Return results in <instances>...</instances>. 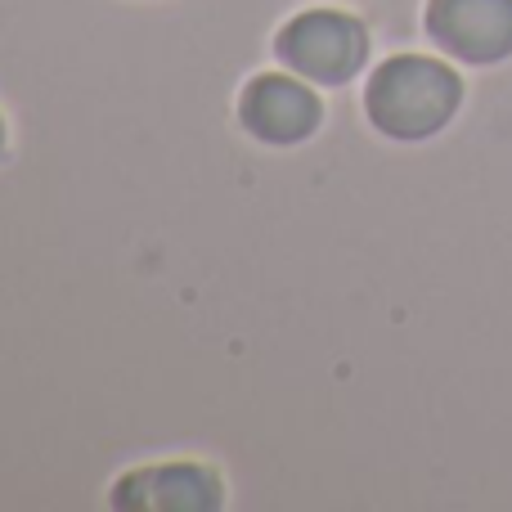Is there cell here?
I'll use <instances>...</instances> for the list:
<instances>
[{"label": "cell", "instance_id": "6da1fadb", "mask_svg": "<svg viewBox=\"0 0 512 512\" xmlns=\"http://www.w3.org/2000/svg\"><path fill=\"white\" fill-rule=\"evenodd\" d=\"M459 95L463 86L445 63L400 54V59L382 63L378 77L369 81V117L378 131L396 135V140H423L450 122Z\"/></svg>", "mask_w": 512, "mask_h": 512}, {"label": "cell", "instance_id": "7a4b0ae2", "mask_svg": "<svg viewBox=\"0 0 512 512\" xmlns=\"http://www.w3.org/2000/svg\"><path fill=\"white\" fill-rule=\"evenodd\" d=\"M364 27L342 14H301L283 27L279 59L310 81H346L364 63Z\"/></svg>", "mask_w": 512, "mask_h": 512}, {"label": "cell", "instance_id": "3957f363", "mask_svg": "<svg viewBox=\"0 0 512 512\" xmlns=\"http://www.w3.org/2000/svg\"><path fill=\"white\" fill-rule=\"evenodd\" d=\"M427 27L459 59L495 63L512 54V0H432Z\"/></svg>", "mask_w": 512, "mask_h": 512}, {"label": "cell", "instance_id": "277c9868", "mask_svg": "<svg viewBox=\"0 0 512 512\" xmlns=\"http://www.w3.org/2000/svg\"><path fill=\"white\" fill-rule=\"evenodd\" d=\"M221 504V486L212 472L194 463H171V468H144L117 486V508L140 512H207Z\"/></svg>", "mask_w": 512, "mask_h": 512}, {"label": "cell", "instance_id": "5b68a950", "mask_svg": "<svg viewBox=\"0 0 512 512\" xmlns=\"http://www.w3.org/2000/svg\"><path fill=\"white\" fill-rule=\"evenodd\" d=\"M243 122L252 135L270 144H292L301 135L315 131L319 122V99L310 95L301 81L288 77H256L243 95Z\"/></svg>", "mask_w": 512, "mask_h": 512}]
</instances>
